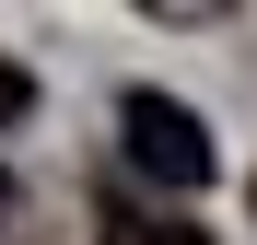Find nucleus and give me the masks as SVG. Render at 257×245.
Instances as JSON below:
<instances>
[{
	"label": "nucleus",
	"mask_w": 257,
	"mask_h": 245,
	"mask_svg": "<svg viewBox=\"0 0 257 245\" xmlns=\"http://www.w3.org/2000/svg\"><path fill=\"white\" fill-rule=\"evenodd\" d=\"M117 140H128V163H141L152 187H210V129L176 105V94H117Z\"/></svg>",
	"instance_id": "f257e3e1"
},
{
	"label": "nucleus",
	"mask_w": 257,
	"mask_h": 245,
	"mask_svg": "<svg viewBox=\"0 0 257 245\" xmlns=\"http://www.w3.org/2000/svg\"><path fill=\"white\" fill-rule=\"evenodd\" d=\"M94 233H105V245H210L199 222H164V210H128V198H105V210H94Z\"/></svg>",
	"instance_id": "f03ea898"
},
{
	"label": "nucleus",
	"mask_w": 257,
	"mask_h": 245,
	"mask_svg": "<svg viewBox=\"0 0 257 245\" xmlns=\"http://www.w3.org/2000/svg\"><path fill=\"white\" fill-rule=\"evenodd\" d=\"M24 117H35V70H12V59H0V129H24Z\"/></svg>",
	"instance_id": "7ed1b4c3"
},
{
	"label": "nucleus",
	"mask_w": 257,
	"mask_h": 245,
	"mask_svg": "<svg viewBox=\"0 0 257 245\" xmlns=\"http://www.w3.org/2000/svg\"><path fill=\"white\" fill-rule=\"evenodd\" d=\"M0 233H12V175H0Z\"/></svg>",
	"instance_id": "20e7f679"
}]
</instances>
